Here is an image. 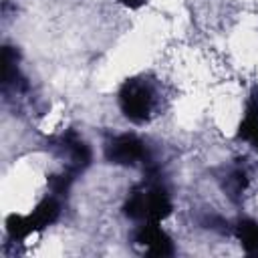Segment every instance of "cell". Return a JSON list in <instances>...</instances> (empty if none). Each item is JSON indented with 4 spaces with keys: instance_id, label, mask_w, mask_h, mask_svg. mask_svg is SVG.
I'll return each instance as SVG.
<instances>
[{
    "instance_id": "obj_1",
    "label": "cell",
    "mask_w": 258,
    "mask_h": 258,
    "mask_svg": "<svg viewBox=\"0 0 258 258\" xmlns=\"http://www.w3.org/2000/svg\"><path fill=\"white\" fill-rule=\"evenodd\" d=\"M58 204L54 198H44L28 216H20V214H10L6 220V230L8 236L12 240H24L30 234L50 226L56 218H58Z\"/></svg>"
},
{
    "instance_id": "obj_2",
    "label": "cell",
    "mask_w": 258,
    "mask_h": 258,
    "mask_svg": "<svg viewBox=\"0 0 258 258\" xmlns=\"http://www.w3.org/2000/svg\"><path fill=\"white\" fill-rule=\"evenodd\" d=\"M153 103H155V97L149 83L139 79H131L123 83L119 91V107L129 121L133 123L147 121V117L153 111Z\"/></svg>"
},
{
    "instance_id": "obj_3",
    "label": "cell",
    "mask_w": 258,
    "mask_h": 258,
    "mask_svg": "<svg viewBox=\"0 0 258 258\" xmlns=\"http://www.w3.org/2000/svg\"><path fill=\"white\" fill-rule=\"evenodd\" d=\"M105 157L117 165H135L147 161L145 143L133 133H121L105 145Z\"/></svg>"
},
{
    "instance_id": "obj_4",
    "label": "cell",
    "mask_w": 258,
    "mask_h": 258,
    "mask_svg": "<svg viewBox=\"0 0 258 258\" xmlns=\"http://www.w3.org/2000/svg\"><path fill=\"white\" fill-rule=\"evenodd\" d=\"M135 242L141 244L149 254H155V256H167L173 252L169 236L155 222H145L143 226H139V230L135 234Z\"/></svg>"
},
{
    "instance_id": "obj_5",
    "label": "cell",
    "mask_w": 258,
    "mask_h": 258,
    "mask_svg": "<svg viewBox=\"0 0 258 258\" xmlns=\"http://www.w3.org/2000/svg\"><path fill=\"white\" fill-rule=\"evenodd\" d=\"M238 139L248 141L258 151V97H256V93L248 101L246 113H244L242 123L238 127Z\"/></svg>"
},
{
    "instance_id": "obj_6",
    "label": "cell",
    "mask_w": 258,
    "mask_h": 258,
    "mask_svg": "<svg viewBox=\"0 0 258 258\" xmlns=\"http://www.w3.org/2000/svg\"><path fill=\"white\" fill-rule=\"evenodd\" d=\"M236 236L246 252H258V222L244 220L236 226Z\"/></svg>"
},
{
    "instance_id": "obj_7",
    "label": "cell",
    "mask_w": 258,
    "mask_h": 258,
    "mask_svg": "<svg viewBox=\"0 0 258 258\" xmlns=\"http://www.w3.org/2000/svg\"><path fill=\"white\" fill-rule=\"evenodd\" d=\"M123 6H127V8H141L147 0H119Z\"/></svg>"
}]
</instances>
